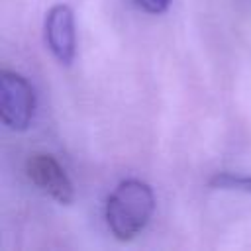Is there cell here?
I'll use <instances>...</instances> for the list:
<instances>
[{"label":"cell","mask_w":251,"mask_h":251,"mask_svg":"<svg viewBox=\"0 0 251 251\" xmlns=\"http://www.w3.org/2000/svg\"><path fill=\"white\" fill-rule=\"evenodd\" d=\"M155 196L147 182L139 178L122 180L106 200V224L120 241L133 239L151 220Z\"/></svg>","instance_id":"cell-1"},{"label":"cell","mask_w":251,"mask_h":251,"mask_svg":"<svg viewBox=\"0 0 251 251\" xmlns=\"http://www.w3.org/2000/svg\"><path fill=\"white\" fill-rule=\"evenodd\" d=\"M35 112V92L31 84L18 73H0V118L14 129L24 131L29 127Z\"/></svg>","instance_id":"cell-2"},{"label":"cell","mask_w":251,"mask_h":251,"mask_svg":"<svg viewBox=\"0 0 251 251\" xmlns=\"http://www.w3.org/2000/svg\"><path fill=\"white\" fill-rule=\"evenodd\" d=\"M25 173H27V178L37 188L47 192L59 204L73 202V198H75L73 182L67 176L65 169L57 163L55 157H51L47 153H33L25 161Z\"/></svg>","instance_id":"cell-3"},{"label":"cell","mask_w":251,"mask_h":251,"mask_svg":"<svg viewBox=\"0 0 251 251\" xmlns=\"http://www.w3.org/2000/svg\"><path fill=\"white\" fill-rule=\"evenodd\" d=\"M45 39L51 53L63 65H71V61L75 59L76 35H75V16L67 4H55L47 12Z\"/></svg>","instance_id":"cell-4"},{"label":"cell","mask_w":251,"mask_h":251,"mask_svg":"<svg viewBox=\"0 0 251 251\" xmlns=\"http://www.w3.org/2000/svg\"><path fill=\"white\" fill-rule=\"evenodd\" d=\"M212 188H224V190H241V192H251V176H239L233 173H216L210 182Z\"/></svg>","instance_id":"cell-5"},{"label":"cell","mask_w":251,"mask_h":251,"mask_svg":"<svg viewBox=\"0 0 251 251\" xmlns=\"http://www.w3.org/2000/svg\"><path fill=\"white\" fill-rule=\"evenodd\" d=\"M169 2L171 0H135V4L139 8H143L145 12L149 14H161L169 8Z\"/></svg>","instance_id":"cell-6"}]
</instances>
